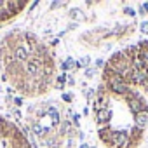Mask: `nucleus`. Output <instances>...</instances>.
<instances>
[{
    "mask_svg": "<svg viewBox=\"0 0 148 148\" xmlns=\"http://www.w3.org/2000/svg\"><path fill=\"white\" fill-rule=\"evenodd\" d=\"M0 73L12 91L35 99L52 91L58 64L47 42L30 30L14 28L0 38Z\"/></svg>",
    "mask_w": 148,
    "mask_h": 148,
    "instance_id": "nucleus-1",
    "label": "nucleus"
},
{
    "mask_svg": "<svg viewBox=\"0 0 148 148\" xmlns=\"http://www.w3.org/2000/svg\"><path fill=\"white\" fill-rule=\"evenodd\" d=\"M91 110L96 136L106 148H138L148 134V99L127 86L101 80Z\"/></svg>",
    "mask_w": 148,
    "mask_h": 148,
    "instance_id": "nucleus-2",
    "label": "nucleus"
},
{
    "mask_svg": "<svg viewBox=\"0 0 148 148\" xmlns=\"http://www.w3.org/2000/svg\"><path fill=\"white\" fill-rule=\"evenodd\" d=\"M26 125L38 148H75L79 131L70 110L59 99H44L28 106Z\"/></svg>",
    "mask_w": 148,
    "mask_h": 148,
    "instance_id": "nucleus-3",
    "label": "nucleus"
},
{
    "mask_svg": "<svg viewBox=\"0 0 148 148\" xmlns=\"http://www.w3.org/2000/svg\"><path fill=\"white\" fill-rule=\"evenodd\" d=\"M101 80L127 86L148 99V40L113 52L103 68Z\"/></svg>",
    "mask_w": 148,
    "mask_h": 148,
    "instance_id": "nucleus-4",
    "label": "nucleus"
},
{
    "mask_svg": "<svg viewBox=\"0 0 148 148\" xmlns=\"http://www.w3.org/2000/svg\"><path fill=\"white\" fill-rule=\"evenodd\" d=\"M136 33V25L131 21H115L92 26L79 35V44L87 51H105L117 44L127 42Z\"/></svg>",
    "mask_w": 148,
    "mask_h": 148,
    "instance_id": "nucleus-5",
    "label": "nucleus"
},
{
    "mask_svg": "<svg viewBox=\"0 0 148 148\" xmlns=\"http://www.w3.org/2000/svg\"><path fill=\"white\" fill-rule=\"evenodd\" d=\"M0 148H33V145L16 124L0 115Z\"/></svg>",
    "mask_w": 148,
    "mask_h": 148,
    "instance_id": "nucleus-6",
    "label": "nucleus"
},
{
    "mask_svg": "<svg viewBox=\"0 0 148 148\" xmlns=\"http://www.w3.org/2000/svg\"><path fill=\"white\" fill-rule=\"evenodd\" d=\"M26 5H28V2H19V0L18 2H12V0H2V2H0V25L16 19L19 14H23Z\"/></svg>",
    "mask_w": 148,
    "mask_h": 148,
    "instance_id": "nucleus-7",
    "label": "nucleus"
}]
</instances>
